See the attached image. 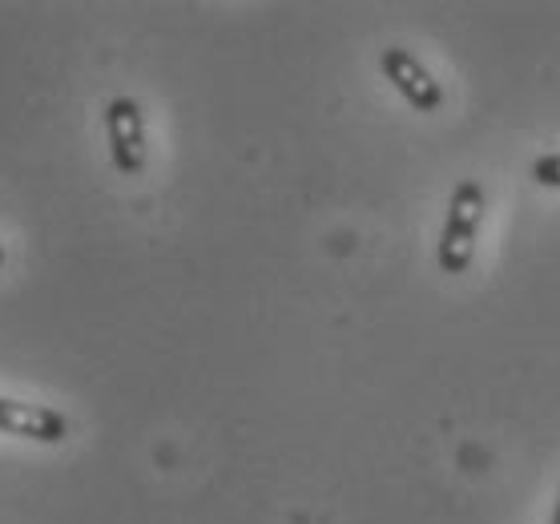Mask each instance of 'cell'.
Segmentation results:
<instances>
[{
    "label": "cell",
    "instance_id": "6da1fadb",
    "mask_svg": "<svg viewBox=\"0 0 560 524\" xmlns=\"http://www.w3.org/2000/svg\"><path fill=\"white\" fill-rule=\"evenodd\" d=\"M485 222V190L480 182H459L447 202V222L440 234V270L444 275H464L476 258V238Z\"/></svg>",
    "mask_w": 560,
    "mask_h": 524
},
{
    "label": "cell",
    "instance_id": "7a4b0ae2",
    "mask_svg": "<svg viewBox=\"0 0 560 524\" xmlns=\"http://www.w3.org/2000/svg\"><path fill=\"white\" fill-rule=\"evenodd\" d=\"M105 133H109V158L117 174L138 178L145 170V117L133 97H114L105 105Z\"/></svg>",
    "mask_w": 560,
    "mask_h": 524
},
{
    "label": "cell",
    "instance_id": "3957f363",
    "mask_svg": "<svg viewBox=\"0 0 560 524\" xmlns=\"http://www.w3.org/2000/svg\"><path fill=\"white\" fill-rule=\"evenodd\" d=\"M380 65H383V78L404 93V102H408L411 109H420V114H435V109L444 105V90H440V81L428 73V65H423L416 53L383 49Z\"/></svg>",
    "mask_w": 560,
    "mask_h": 524
},
{
    "label": "cell",
    "instance_id": "277c9868",
    "mask_svg": "<svg viewBox=\"0 0 560 524\" xmlns=\"http://www.w3.org/2000/svg\"><path fill=\"white\" fill-rule=\"evenodd\" d=\"M0 432L25 435L37 444H61L69 435V420L49 404H21V399L0 396Z\"/></svg>",
    "mask_w": 560,
    "mask_h": 524
},
{
    "label": "cell",
    "instance_id": "5b68a950",
    "mask_svg": "<svg viewBox=\"0 0 560 524\" xmlns=\"http://www.w3.org/2000/svg\"><path fill=\"white\" fill-rule=\"evenodd\" d=\"M533 178L548 190H560V154H545L533 162Z\"/></svg>",
    "mask_w": 560,
    "mask_h": 524
},
{
    "label": "cell",
    "instance_id": "8992f818",
    "mask_svg": "<svg viewBox=\"0 0 560 524\" xmlns=\"http://www.w3.org/2000/svg\"><path fill=\"white\" fill-rule=\"evenodd\" d=\"M552 524H560V492H557V512H552Z\"/></svg>",
    "mask_w": 560,
    "mask_h": 524
},
{
    "label": "cell",
    "instance_id": "52a82bcc",
    "mask_svg": "<svg viewBox=\"0 0 560 524\" xmlns=\"http://www.w3.org/2000/svg\"><path fill=\"white\" fill-rule=\"evenodd\" d=\"M0 267H4V246H0Z\"/></svg>",
    "mask_w": 560,
    "mask_h": 524
}]
</instances>
